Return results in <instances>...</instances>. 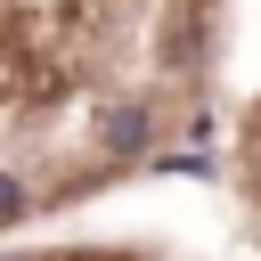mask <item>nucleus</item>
I'll return each instance as SVG.
<instances>
[{
    "mask_svg": "<svg viewBox=\"0 0 261 261\" xmlns=\"http://www.w3.org/2000/svg\"><path fill=\"white\" fill-rule=\"evenodd\" d=\"M16 261H130V253H16Z\"/></svg>",
    "mask_w": 261,
    "mask_h": 261,
    "instance_id": "nucleus-1",
    "label": "nucleus"
}]
</instances>
